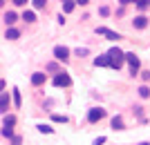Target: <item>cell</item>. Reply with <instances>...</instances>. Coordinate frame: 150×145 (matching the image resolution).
I'll return each instance as SVG.
<instances>
[{
	"instance_id": "cell-1",
	"label": "cell",
	"mask_w": 150,
	"mask_h": 145,
	"mask_svg": "<svg viewBox=\"0 0 150 145\" xmlns=\"http://www.w3.org/2000/svg\"><path fill=\"white\" fill-rule=\"evenodd\" d=\"M125 63H128V74L132 78H137L141 74V60H139V56L134 51H125Z\"/></svg>"
},
{
	"instance_id": "cell-2",
	"label": "cell",
	"mask_w": 150,
	"mask_h": 145,
	"mask_svg": "<svg viewBox=\"0 0 150 145\" xmlns=\"http://www.w3.org/2000/svg\"><path fill=\"white\" fill-rule=\"evenodd\" d=\"M52 56H54V60L67 65L69 58H72V51H69V47H65V45H56V47L52 49Z\"/></svg>"
},
{
	"instance_id": "cell-3",
	"label": "cell",
	"mask_w": 150,
	"mask_h": 145,
	"mask_svg": "<svg viewBox=\"0 0 150 145\" xmlns=\"http://www.w3.org/2000/svg\"><path fill=\"white\" fill-rule=\"evenodd\" d=\"M94 34H96V36H105V40H110V43H119V40H123V34L112 32V29H108V27H96Z\"/></svg>"
},
{
	"instance_id": "cell-4",
	"label": "cell",
	"mask_w": 150,
	"mask_h": 145,
	"mask_svg": "<svg viewBox=\"0 0 150 145\" xmlns=\"http://www.w3.org/2000/svg\"><path fill=\"white\" fill-rule=\"evenodd\" d=\"M105 116H108V112H105L103 107H90V109H88V123H90V125L101 123Z\"/></svg>"
},
{
	"instance_id": "cell-5",
	"label": "cell",
	"mask_w": 150,
	"mask_h": 145,
	"mask_svg": "<svg viewBox=\"0 0 150 145\" xmlns=\"http://www.w3.org/2000/svg\"><path fill=\"white\" fill-rule=\"evenodd\" d=\"M52 85H54V87H72V78H69L67 71H61V74H54Z\"/></svg>"
},
{
	"instance_id": "cell-6",
	"label": "cell",
	"mask_w": 150,
	"mask_h": 145,
	"mask_svg": "<svg viewBox=\"0 0 150 145\" xmlns=\"http://www.w3.org/2000/svg\"><path fill=\"white\" fill-rule=\"evenodd\" d=\"M148 25H150V18L146 13H137V16L132 18V29H137V32H144Z\"/></svg>"
},
{
	"instance_id": "cell-7",
	"label": "cell",
	"mask_w": 150,
	"mask_h": 145,
	"mask_svg": "<svg viewBox=\"0 0 150 145\" xmlns=\"http://www.w3.org/2000/svg\"><path fill=\"white\" fill-rule=\"evenodd\" d=\"M29 83H31V87H43L45 83H47V74H45V71H34Z\"/></svg>"
},
{
	"instance_id": "cell-8",
	"label": "cell",
	"mask_w": 150,
	"mask_h": 145,
	"mask_svg": "<svg viewBox=\"0 0 150 145\" xmlns=\"http://www.w3.org/2000/svg\"><path fill=\"white\" fill-rule=\"evenodd\" d=\"M110 127H112L114 132H123V130H125V120H123V116H121V114L112 116V118H110Z\"/></svg>"
},
{
	"instance_id": "cell-9",
	"label": "cell",
	"mask_w": 150,
	"mask_h": 145,
	"mask_svg": "<svg viewBox=\"0 0 150 145\" xmlns=\"http://www.w3.org/2000/svg\"><path fill=\"white\" fill-rule=\"evenodd\" d=\"M9 107H11L9 92H2V94H0V114H2V116H5V114H9Z\"/></svg>"
},
{
	"instance_id": "cell-10",
	"label": "cell",
	"mask_w": 150,
	"mask_h": 145,
	"mask_svg": "<svg viewBox=\"0 0 150 145\" xmlns=\"http://www.w3.org/2000/svg\"><path fill=\"white\" fill-rule=\"evenodd\" d=\"M108 54H110V58H112V60L125 63V51H121L119 47H110V49H108Z\"/></svg>"
},
{
	"instance_id": "cell-11",
	"label": "cell",
	"mask_w": 150,
	"mask_h": 145,
	"mask_svg": "<svg viewBox=\"0 0 150 145\" xmlns=\"http://www.w3.org/2000/svg\"><path fill=\"white\" fill-rule=\"evenodd\" d=\"M110 63H112L110 54H101V56L94 58V67H110Z\"/></svg>"
},
{
	"instance_id": "cell-12",
	"label": "cell",
	"mask_w": 150,
	"mask_h": 145,
	"mask_svg": "<svg viewBox=\"0 0 150 145\" xmlns=\"http://www.w3.org/2000/svg\"><path fill=\"white\" fill-rule=\"evenodd\" d=\"M16 20H18V13H16V11H5V13H2V22H5L7 27H13V25H16Z\"/></svg>"
},
{
	"instance_id": "cell-13",
	"label": "cell",
	"mask_w": 150,
	"mask_h": 145,
	"mask_svg": "<svg viewBox=\"0 0 150 145\" xmlns=\"http://www.w3.org/2000/svg\"><path fill=\"white\" fill-rule=\"evenodd\" d=\"M137 96H139V98H144V101L150 98V85H148V83H141V85L137 87Z\"/></svg>"
},
{
	"instance_id": "cell-14",
	"label": "cell",
	"mask_w": 150,
	"mask_h": 145,
	"mask_svg": "<svg viewBox=\"0 0 150 145\" xmlns=\"http://www.w3.org/2000/svg\"><path fill=\"white\" fill-rule=\"evenodd\" d=\"M45 71H47V74H61V63H58V60H52V63H47L45 65Z\"/></svg>"
},
{
	"instance_id": "cell-15",
	"label": "cell",
	"mask_w": 150,
	"mask_h": 145,
	"mask_svg": "<svg viewBox=\"0 0 150 145\" xmlns=\"http://www.w3.org/2000/svg\"><path fill=\"white\" fill-rule=\"evenodd\" d=\"M20 20H25L27 25L36 22V11H34V9H25V11H23V16H20Z\"/></svg>"
},
{
	"instance_id": "cell-16",
	"label": "cell",
	"mask_w": 150,
	"mask_h": 145,
	"mask_svg": "<svg viewBox=\"0 0 150 145\" xmlns=\"http://www.w3.org/2000/svg\"><path fill=\"white\" fill-rule=\"evenodd\" d=\"M5 38H7V40H18V38H20V29H16V27H7V29H5Z\"/></svg>"
},
{
	"instance_id": "cell-17",
	"label": "cell",
	"mask_w": 150,
	"mask_h": 145,
	"mask_svg": "<svg viewBox=\"0 0 150 145\" xmlns=\"http://www.w3.org/2000/svg\"><path fill=\"white\" fill-rule=\"evenodd\" d=\"M11 98H13V107H16V109H20V105H23V96H20V89H18V87H13Z\"/></svg>"
},
{
	"instance_id": "cell-18",
	"label": "cell",
	"mask_w": 150,
	"mask_h": 145,
	"mask_svg": "<svg viewBox=\"0 0 150 145\" xmlns=\"http://www.w3.org/2000/svg\"><path fill=\"white\" fill-rule=\"evenodd\" d=\"M76 0H65V2H63V13H72L76 9Z\"/></svg>"
},
{
	"instance_id": "cell-19",
	"label": "cell",
	"mask_w": 150,
	"mask_h": 145,
	"mask_svg": "<svg viewBox=\"0 0 150 145\" xmlns=\"http://www.w3.org/2000/svg\"><path fill=\"white\" fill-rule=\"evenodd\" d=\"M16 125V116L13 114H5L2 116V127H13Z\"/></svg>"
},
{
	"instance_id": "cell-20",
	"label": "cell",
	"mask_w": 150,
	"mask_h": 145,
	"mask_svg": "<svg viewBox=\"0 0 150 145\" xmlns=\"http://www.w3.org/2000/svg\"><path fill=\"white\" fill-rule=\"evenodd\" d=\"M134 7H137V11L144 13L146 9H150V0H134Z\"/></svg>"
},
{
	"instance_id": "cell-21",
	"label": "cell",
	"mask_w": 150,
	"mask_h": 145,
	"mask_svg": "<svg viewBox=\"0 0 150 145\" xmlns=\"http://www.w3.org/2000/svg\"><path fill=\"white\" fill-rule=\"evenodd\" d=\"M144 105H134V107H132V112H134V116H137L139 120H141V123H146V118H144Z\"/></svg>"
},
{
	"instance_id": "cell-22",
	"label": "cell",
	"mask_w": 150,
	"mask_h": 145,
	"mask_svg": "<svg viewBox=\"0 0 150 145\" xmlns=\"http://www.w3.org/2000/svg\"><path fill=\"white\" fill-rule=\"evenodd\" d=\"M74 56L76 58H88L90 56V49H88V47H76V49H74Z\"/></svg>"
},
{
	"instance_id": "cell-23",
	"label": "cell",
	"mask_w": 150,
	"mask_h": 145,
	"mask_svg": "<svg viewBox=\"0 0 150 145\" xmlns=\"http://www.w3.org/2000/svg\"><path fill=\"white\" fill-rule=\"evenodd\" d=\"M36 130H38L40 134H54V127H52V125H45V123H38Z\"/></svg>"
},
{
	"instance_id": "cell-24",
	"label": "cell",
	"mask_w": 150,
	"mask_h": 145,
	"mask_svg": "<svg viewBox=\"0 0 150 145\" xmlns=\"http://www.w3.org/2000/svg\"><path fill=\"white\" fill-rule=\"evenodd\" d=\"M31 7L36 11H43V9H47V0H31Z\"/></svg>"
},
{
	"instance_id": "cell-25",
	"label": "cell",
	"mask_w": 150,
	"mask_h": 145,
	"mask_svg": "<svg viewBox=\"0 0 150 145\" xmlns=\"http://www.w3.org/2000/svg\"><path fill=\"white\" fill-rule=\"evenodd\" d=\"M52 123H63L65 125V123H69V118L65 114H52Z\"/></svg>"
},
{
	"instance_id": "cell-26",
	"label": "cell",
	"mask_w": 150,
	"mask_h": 145,
	"mask_svg": "<svg viewBox=\"0 0 150 145\" xmlns=\"http://www.w3.org/2000/svg\"><path fill=\"white\" fill-rule=\"evenodd\" d=\"M16 134H13V127H2V139H9L11 141Z\"/></svg>"
},
{
	"instance_id": "cell-27",
	"label": "cell",
	"mask_w": 150,
	"mask_h": 145,
	"mask_svg": "<svg viewBox=\"0 0 150 145\" xmlns=\"http://www.w3.org/2000/svg\"><path fill=\"white\" fill-rule=\"evenodd\" d=\"M99 16H101V18H108V16H110V7H108V5H101L99 7Z\"/></svg>"
},
{
	"instance_id": "cell-28",
	"label": "cell",
	"mask_w": 150,
	"mask_h": 145,
	"mask_svg": "<svg viewBox=\"0 0 150 145\" xmlns=\"http://www.w3.org/2000/svg\"><path fill=\"white\" fill-rule=\"evenodd\" d=\"M139 78H141V83H150V69H141Z\"/></svg>"
},
{
	"instance_id": "cell-29",
	"label": "cell",
	"mask_w": 150,
	"mask_h": 145,
	"mask_svg": "<svg viewBox=\"0 0 150 145\" xmlns=\"http://www.w3.org/2000/svg\"><path fill=\"white\" fill-rule=\"evenodd\" d=\"M11 145H23V136H20V134H16V136L11 139Z\"/></svg>"
},
{
	"instance_id": "cell-30",
	"label": "cell",
	"mask_w": 150,
	"mask_h": 145,
	"mask_svg": "<svg viewBox=\"0 0 150 145\" xmlns=\"http://www.w3.org/2000/svg\"><path fill=\"white\" fill-rule=\"evenodd\" d=\"M105 141H108L105 136H99V139H94V141H92V145H103Z\"/></svg>"
},
{
	"instance_id": "cell-31",
	"label": "cell",
	"mask_w": 150,
	"mask_h": 145,
	"mask_svg": "<svg viewBox=\"0 0 150 145\" xmlns=\"http://www.w3.org/2000/svg\"><path fill=\"white\" fill-rule=\"evenodd\" d=\"M11 2H13L16 7H25L27 2H31V0H11Z\"/></svg>"
},
{
	"instance_id": "cell-32",
	"label": "cell",
	"mask_w": 150,
	"mask_h": 145,
	"mask_svg": "<svg viewBox=\"0 0 150 145\" xmlns=\"http://www.w3.org/2000/svg\"><path fill=\"white\" fill-rule=\"evenodd\" d=\"M56 20H58V25H65V13H58V16H56Z\"/></svg>"
},
{
	"instance_id": "cell-33",
	"label": "cell",
	"mask_w": 150,
	"mask_h": 145,
	"mask_svg": "<svg viewBox=\"0 0 150 145\" xmlns=\"http://www.w3.org/2000/svg\"><path fill=\"white\" fill-rule=\"evenodd\" d=\"M114 13H117V18H121V16H123V13H125V7H121V5H119V9H117V11H114Z\"/></svg>"
},
{
	"instance_id": "cell-34",
	"label": "cell",
	"mask_w": 150,
	"mask_h": 145,
	"mask_svg": "<svg viewBox=\"0 0 150 145\" xmlns=\"http://www.w3.org/2000/svg\"><path fill=\"white\" fill-rule=\"evenodd\" d=\"M121 7H128V5H134V0H119Z\"/></svg>"
},
{
	"instance_id": "cell-35",
	"label": "cell",
	"mask_w": 150,
	"mask_h": 145,
	"mask_svg": "<svg viewBox=\"0 0 150 145\" xmlns=\"http://www.w3.org/2000/svg\"><path fill=\"white\" fill-rule=\"evenodd\" d=\"M76 5H79V7H88L90 0H76Z\"/></svg>"
},
{
	"instance_id": "cell-36",
	"label": "cell",
	"mask_w": 150,
	"mask_h": 145,
	"mask_svg": "<svg viewBox=\"0 0 150 145\" xmlns=\"http://www.w3.org/2000/svg\"><path fill=\"white\" fill-rule=\"evenodd\" d=\"M139 145H150V143H148V141H141V143H139Z\"/></svg>"
},
{
	"instance_id": "cell-37",
	"label": "cell",
	"mask_w": 150,
	"mask_h": 145,
	"mask_svg": "<svg viewBox=\"0 0 150 145\" xmlns=\"http://www.w3.org/2000/svg\"><path fill=\"white\" fill-rule=\"evenodd\" d=\"M61 2H65V0H61Z\"/></svg>"
}]
</instances>
